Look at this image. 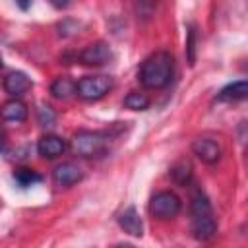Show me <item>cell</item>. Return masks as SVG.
<instances>
[{"instance_id": "obj_5", "label": "cell", "mask_w": 248, "mask_h": 248, "mask_svg": "<svg viewBox=\"0 0 248 248\" xmlns=\"http://www.w3.org/2000/svg\"><path fill=\"white\" fill-rule=\"evenodd\" d=\"M180 207H182L180 198H178L174 192H169V190L157 192V194L149 200V211H151V215H155L157 219H170V217L178 215Z\"/></svg>"}, {"instance_id": "obj_13", "label": "cell", "mask_w": 248, "mask_h": 248, "mask_svg": "<svg viewBox=\"0 0 248 248\" xmlns=\"http://www.w3.org/2000/svg\"><path fill=\"white\" fill-rule=\"evenodd\" d=\"M50 95L58 101H68L74 95H78L76 93V83L70 78H56L50 83Z\"/></svg>"}, {"instance_id": "obj_6", "label": "cell", "mask_w": 248, "mask_h": 248, "mask_svg": "<svg viewBox=\"0 0 248 248\" xmlns=\"http://www.w3.org/2000/svg\"><path fill=\"white\" fill-rule=\"evenodd\" d=\"M110 60H112V50L105 41H95L79 52V62L85 66L99 68V66L108 64Z\"/></svg>"}, {"instance_id": "obj_22", "label": "cell", "mask_w": 248, "mask_h": 248, "mask_svg": "<svg viewBox=\"0 0 248 248\" xmlns=\"http://www.w3.org/2000/svg\"><path fill=\"white\" fill-rule=\"evenodd\" d=\"M0 68H2V56H0Z\"/></svg>"}, {"instance_id": "obj_19", "label": "cell", "mask_w": 248, "mask_h": 248, "mask_svg": "<svg viewBox=\"0 0 248 248\" xmlns=\"http://www.w3.org/2000/svg\"><path fill=\"white\" fill-rule=\"evenodd\" d=\"M186 54H188V64L194 66L196 62V29H188V39H186Z\"/></svg>"}, {"instance_id": "obj_9", "label": "cell", "mask_w": 248, "mask_h": 248, "mask_svg": "<svg viewBox=\"0 0 248 248\" xmlns=\"http://www.w3.org/2000/svg\"><path fill=\"white\" fill-rule=\"evenodd\" d=\"M66 140H62L56 134H45L37 141V151L45 159H56L66 151Z\"/></svg>"}, {"instance_id": "obj_18", "label": "cell", "mask_w": 248, "mask_h": 248, "mask_svg": "<svg viewBox=\"0 0 248 248\" xmlns=\"http://www.w3.org/2000/svg\"><path fill=\"white\" fill-rule=\"evenodd\" d=\"M37 120L41 126H54L56 122V112L48 107V105H41L37 108Z\"/></svg>"}, {"instance_id": "obj_1", "label": "cell", "mask_w": 248, "mask_h": 248, "mask_svg": "<svg viewBox=\"0 0 248 248\" xmlns=\"http://www.w3.org/2000/svg\"><path fill=\"white\" fill-rule=\"evenodd\" d=\"M174 74V58L167 50L149 54L140 66V81L147 89H163L170 83Z\"/></svg>"}, {"instance_id": "obj_21", "label": "cell", "mask_w": 248, "mask_h": 248, "mask_svg": "<svg viewBox=\"0 0 248 248\" xmlns=\"http://www.w3.org/2000/svg\"><path fill=\"white\" fill-rule=\"evenodd\" d=\"M116 248H134V246H130V244H118Z\"/></svg>"}, {"instance_id": "obj_4", "label": "cell", "mask_w": 248, "mask_h": 248, "mask_svg": "<svg viewBox=\"0 0 248 248\" xmlns=\"http://www.w3.org/2000/svg\"><path fill=\"white\" fill-rule=\"evenodd\" d=\"M110 76H85L76 83V93L85 101H99L112 89Z\"/></svg>"}, {"instance_id": "obj_17", "label": "cell", "mask_w": 248, "mask_h": 248, "mask_svg": "<svg viewBox=\"0 0 248 248\" xmlns=\"http://www.w3.org/2000/svg\"><path fill=\"white\" fill-rule=\"evenodd\" d=\"M170 176H172V180H174L178 186H186V184H190V180H192V169H190V165H186V163H176V165L170 169Z\"/></svg>"}, {"instance_id": "obj_11", "label": "cell", "mask_w": 248, "mask_h": 248, "mask_svg": "<svg viewBox=\"0 0 248 248\" xmlns=\"http://www.w3.org/2000/svg\"><path fill=\"white\" fill-rule=\"evenodd\" d=\"M118 225L124 232L132 234V236H141L143 234V223L141 217L138 215L136 207H128L118 215Z\"/></svg>"}, {"instance_id": "obj_2", "label": "cell", "mask_w": 248, "mask_h": 248, "mask_svg": "<svg viewBox=\"0 0 248 248\" xmlns=\"http://www.w3.org/2000/svg\"><path fill=\"white\" fill-rule=\"evenodd\" d=\"M190 217H192V234L194 238L205 242L211 240L217 232V223L213 217L211 203L205 194L196 192L190 202Z\"/></svg>"}, {"instance_id": "obj_15", "label": "cell", "mask_w": 248, "mask_h": 248, "mask_svg": "<svg viewBox=\"0 0 248 248\" xmlns=\"http://www.w3.org/2000/svg\"><path fill=\"white\" fill-rule=\"evenodd\" d=\"M14 180H16L21 188H29V186H33V184L41 182V180H43V176H41L37 170H33V169L17 167V169L14 170Z\"/></svg>"}, {"instance_id": "obj_10", "label": "cell", "mask_w": 248, "mask_h": 248, "mask_svg": "<svg viewBox=\"0 0 248 248\" xmlns=\"http://www.w3.org/2000/svg\"><path fill=\"white\" fill-rule=\"evenodd\" d=\"M29 89H31V79L23 72H10L4 78V91L8 95H12L14 99H17L19 95L27 93Z\"/></svg>"}, {"instance_id": "obj_14", "label": "cell", "mask_w": 248, "mask_h": 248, "mask_svg": "<svg viewBox=\"0 0 248 248\" xmlns=\"http://www.w3.org/2000/svg\"><path fill=\"white\" fill-rule=\"evenodd\" d=\"M246 95H248V83L244 79H240V81H234V83L223 87L219 91L217 99L219 101H242Z\"/></svg>"}, {"instance_id": "obj_16", "label": "cell", "mask_w": 248, "mask_h": 248, "mask_svg": "<svg viewBox=\"0 0 248 248\" xmlns=\"http://www.w3.org/2000/svg\"><path fill=\"white\" fill-rule=\"evenodd\" d=\"M149 103L151 101L143 91H130L124 97V107L130 110H145V108H149Z\"/></svg>"}, {"instance_id": "obj_20", "label": "cell", "mask_w": 248, "mask_h": 248, "mask_svg": "<svg viewBox=\"0 0 248 248\" xmlns=\"http://www.w3.org/2000/svg\"><path fill=\"white\" fill-rule=\"evenodd\" d=\"M6 151V138H4V134H0V155Z\"/></svg>"}, {"instance_id": "obj_3", "label": "cell", "mask_w": 248, "mask_h": 248, "mask_svg": "<svg viewBox=\"0 0 248 248\" xmlns=\"http://www.w3.org/2000/svg\"><path fill=\"white\" fill-rule=\"evenodd\" d=\"M107 143H108L107 136L103 132H93V130H78L70 140L72 151L83 159H93L103 155Z\"/></svg>"}, {"instance_id": "obj_12", "label": "cell", "mask_w": 248, "mask_h": 248, "mask_svg": "<svg viewBox=\"0 0 248 248\" xmlns=\"http://www.w3.org/2000/svg\"><path fill=\"white\" fill-rule=\"evenodd\" d=\"M27 114V105L19 99H10L0 107V118L6 122H23Z\"/></svg>"}, {"instance_id": "obj_7", "label": "cell", "mask_w": 248, "mask_h": 248, "mask_svg": "<svg viewBox=\"0 0 248 248\" xmlns=\"http://www.w3.org/2000/svg\"><path fill=\"white\" fill-rule=\"evenodd\" d=\"M81 178H83L81 169H79L76 163H72V161L60 163V165H56L54 170H52V182H54L56 186H60V188L74 186V184H78Z\"/></svg>"}, {"instance_id": "obj_8", "label": "cell", "mask_w": 248, "mask_h": 248, "mask_svg": "<svg viewBox=\"0 0 248 248\" xmlns=\"http://www.w3.org/2000/svg\"><path fill=\"white\" fill-rule=\"evenodd\" d=\"M192 151L200 161H203L207 165H213L221 159V147L211 138H196L192 141Z\"/></svg>"}]
</instances>
